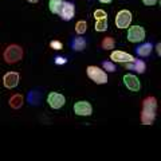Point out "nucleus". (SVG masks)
I'll use <instances>...</instances> for the list:
<instances>
[{"instance_id": "nucleus-1", "label": "nucleus", "mask_w": 161, "mask_h": 161, "mask_svg": "<svg viewBox=\"0 0 161 161\" xmlns=\"http://www.w3.org/2000/svg\"><path fill=\"white\" fill-rule=\"evenodd\" d=\"M157 114V99L153 95L144 98L142 110H141V122L142 125H152Z\"/></svg>"}, {"instance_id": "nucleus-2", "label": "nucleus", "mask_w": 161, "mask_h": 161, "mask_svg": "<svg viewBox=\"0 0 161 161\" xmlns=\"http://www.w3.org/2000/svg\"><path fill=\"white\" fill-rule=\"evenodd\" d=\"M23 57H24L23 47L19 46V44H9L3 51V59L8 64H15L20 62L23 59Z\"/></svg>"}, {"instance_id": "nucleus-3", "label": "nucleus", "mask_w": 161, "mask_h": 161, "mask_svg": "<svg viewBox=\"0 0 161 161\" xmlns=\"http://www.w3.org/2000/svg\"><path fill=\"white\" fill-rule=\"evenodd\" d=\"M86 74L90 80H93L97 85H106L108 83V73L103 69H99L98 66L90 64L86 67Z\"/></svg>"}, {"instance_id": "nucleus-4", "label": "nucleus", "mask_w": 161, "mask_h": 161, "mask_svg": "<svg viewBox=\"0 0 161 161\" xmlns=\"http://www.w3.org/2000/svg\"><path fill=\"white\" fill-rule=\"evenodd\" d=\"M128 40L132 43H141L147 36V31L142 26H129L128 27Z\"/></svg>"}, {"instance_id": "nucleus-5", "label": "nucleus", "mask_w": 161, "mask_h": 161, "mask_svg": "<svg viewBox=\"0 0 161 161\" xmlns=\"http://www.w3.org/2000/svg\"><path fill=\"white\" fill-rule=\"evenodd\" d=\"M132 12L129 9H121V11L117 12L115 15V19H114V23L115 26L121 30H125L128 28L130 24H132Z\"/></svg>"}, {"instance_id": "nucleus-6", "label": "nucleus", "mask_w": 161, "mask_h": 161, "mask_svg": "<svg viewBox=\"0 0 161 161\" xmlns=\"http://www.w3.org/2000/svg\"><path fill=\"white\" fill-rule=\"evenodd\" d=\"M74 113L79 117H90L93 114V106L89 101H77L73 106Z\"/></svg>"}, {"instance_id": "nucleus-7", "label": "nucleus", "mask_w": 161, "mask_h": 161, "mask_svg": "<svg viewBox=\"0 0 161 161\" xmlns=\"http://www.w3.org/2000/svg\"><path fill=\"white\" fill-rule=\"evenodd\" d=\"M47 103L48 106L54 109V110H59L64 106V103H66V98H64L63 94L60 93H57V92H51L48 93L47 95Z\"/></svg>"}, {"instance_id": "nucleus-8", "label": "nucleus", "mask_w": 161, "mask_h": 161, "mask_svg": "<svg viewBox=\"0 0 161 161\" xmlns=\"http://www.w3.org/2000/svg\"><path fill=\"white\" fill-rule=\"evenodd\" d=\"M124 85H125V87H126L128 90H130V92H133V93H137L141 90V82H140V79L137 75H134V74H125L124 75Z\"/></svg>"}, {"instance_id": "nucleus-9", "label": "nucleus", "mask_w": 161, "mask_h": 161, "mask_svg": "<svg viewBox=\"0 0 161 161\" xmlns=\"http://www.w3.org/2000/svg\"><path fill=\"white\" fill-rule=\"evenodd\" d=\"M59 16H60L62 20H64V22H70V20H73V18L75 16V6H74V3L69 2V0H64L62 9H60V12H59Z\"/></svg>"}, {"instance_id": "nucleus-10", "label": "nucleus", "mask_w": 161, "mask_h": 161, "mask_svg": "<svg viewBox=\"0 0 161 161\" xmlns=\"http://www.w3.org/2000/svg\"><path fill=\"white\" fill-rule=\"evenodd\" d=\"M19 80H20V74L16 71H8L3 75V85L8 90L18 87Z\"/></svg>"}, {"instance_id": "nucleus-11", "label": "nucleus", "mask_w": 161, "mask_h": 161, "mask_svg": "<svg viewBox=\"0 0 161 161\" xmlns=\"http://www.w3.org/2000/svg\"><path fill=\"white\" fill-rule=\"evenodd\" d=\"M110 59H112V62H114V63H128V62H132L134 57L132 54L122 51V50H114V51H112V54H110Z\"/></svg>"}, {"instance_id": "nucleus-12", "label": "nucleus", "mask_w": 161, "mask_h": 161, "mask_svg": "<svg viewBox=\"0 0 161 161\" xmlns=\"http://www.w3.org/2000/svg\"><path fill=\"white\" fill-rule=\"evenodd\" d=\"M42 99H43V95H42V92H40L39 89H31L26 95L27 103L30 106H34V108L39 106V105L42 103Z\"/></svg>"}, {"instance_id": "nucleus-13", "label": "nucleus", "mask_w": 161, "mask_h": 161, "mask_svg": "<svg viewBox=\"0 0 161 161\" xmlns=\"http://www.w3.org/2000/svg\"><path fill=\"white\" fill-rule=\"evenodd\" d=\"M69 44H70V48H71L73 51H75V53H82L83 50L87 47L89 42L82 36V35H78V36L71 38V40H70Z\"/></svg>"}, {"instance_id": "nucleus-14", "label": "nucleus", "mask_w": 161, "mask_h": 161, "mask_svg": "<svg viewBox=\"0 0 161 161\" xmlns=\"http://www.w3.org/2000/svg\"><path fill=\"white\" fill-rule=\"evenodd\" d=\"M153 43H150V42H144V43H140L137 47L134 48V53L137 57L140 58H148L152 55L153 53Z\"/></svg>"}, {"instance_id": "nucleus-15", "label": "nucleus", "mask_w": 161, "mask_h": 161, "mask_svg": "<svg viewBox=\"0 0 161 161\" xmlns=\"http://www.w3.org/2000/svg\"><path fill=\"white\" fill-rule=\"evenodd\" d=\"M125 67L126 70H130V71H134L137 74H144L145 70H147V63L144 62L142 59H133L132 62L125 63Z\"/></svg>"}, {"instance_id": "nucleus-16", "label": "nucleus", "mask_w": 161, "mask_h": 161, "mask_svg": "<svg viewBox=\"0 0 161 161\" xmlns=\"http://www.w3.org/2000/svg\"><path fill=\"white\" fill-rule=\"evenodd\" d=\"M8 105L11 106V109H14V110H19V109L24 105V97H23L22 94H19V93H15V94H12L11 97H9V99H8Z\"/></svg>"}, {"instance_id": "nucleus-17", "label": "nucleus", "mask_w": 161, "mask_h": 161, "mask_svg": "<svg viewBox=\"0 0 161 161\" xmlns=\"http://www.w3.org/2000/svg\"><path fill=\"white\" fill-rule=\"evenodd\" d=\"M62 6H63V0H50L48 2L50 12L55 14V15H59L60 9H62Z\"/></svg>"}, {"instance_id": "nucleus-18", "label": "nucleus", "mask_w": 161, "mask_h": 161, "mask_svg": "<svg viewBox=\"0 0 161 161\" xmlns=\"http://www.w3.org/2000/svg\"><path fill=\"white\" fill-rule=\"evenodd\" d=\"M115 47V40L112 36H105L102 40H101V48L102 50H113Z\"/></svg>"}, {"instance_id": "nucleus-19", "label": "nucleus", "mask_w": 161, "mask_h": 161, "mask_svg": "<svg viewBox=\"0 0 161 161\" xmlns=\"http://www.w3.org/2000/svg\"><path fill=\"white\" fill-rule=\"evenodd\" d=\"M95 31L97 32H105L106 30L109 28V22H108V18H103V19H98L95 20Z\"/></svg>"}, {"instance_id": "nucleus-20", "label": "nucleus", "mask_w": 161, "mask_h": 161, "mask_svg": "<svg viewBox=\"0 0 161 161\" xmlns=\"http://www.w3.org/2000/svg\"><path fill=\"white\" fill-rule=\"evenodd\" d=\"M87 31V22L86 20H78L77 24H75V32L78 35H83Z\"/></svg>"}, {"instance_id": "nucleus-21", "label": "nucleus", "mask_w": 161, "mask_h": 161, "mask_svg": "<svg viewBox=\"0 0 161 161\" xmlns=\"http://www.w3.org/2000/svg\"><path fill=\"white\" fill-rule=\"evenodd\" d=\"M102 69L105 70L106 73H114L115 70H117V67H115V63L112 62V60H102Z\"/></svg>"}, {"instance_id": "nucleus-22", "label": "nucleus", "mask_w": 161, "mask_h": 161, "mask_svg": "<svg viewBox=\"0 0 161 161\" xmlns=\"http://www.w3.org/2000/svg\"><path fill=\"white\" fill-rule=\"evenodd\" d=\"M50 47H51L53 50H57V51H59V50L63 48V43L60 42V40H51V42H50Z\"/></svg>"}, {"instance_id": "nucleus-23", "label": "nucleus", "mask_w": 161, "mask_h": 161, "mask_svg": "<svg viewBox=\"0 0 161 161\" xmlns=\"http://www.w3.org/2000/svg\"><path fill=\"white\" fill-rule=\"evenodd\" d=\"M54 63L57 64V66H62V64H66V63H67V58H66V57H60V55H57V57L54 58Z\"/></svg>"}, {"instance_id": "nucleus-24", "label": "nucleus", "mask_w": 161, "mask_h": 161, "mask_svg": "<svg viewBox=\"0 0 161 161\" xmlns=\"http://www.w3.org/2000/svg\"><path fill=\"white\" fill-rule=\"evenodd\" d=\"M103 18H108V14L103 11V9H95L94 11V19L98 20V19H103Z\"/></svg>"}, {"instance_id": "nucleus-25", "label": "nucleus", "mask_w": 161, "mask_h": 161, "mask_svg": "<svg viewBox=\"0 0 161 161\" xmlns=\"http://www.w3.org/2000/svg\"><path fill=\"white\" fill-rule=\"evenodd\" d=\"M141 2H142V4L144 6H147V7H153V6L157 4L158 0H141Z\"/></svg>"}, {"instance_id": "nucleus-26", "label": "nucleus", "mask_w": 161, "mask_h": 161, "mask_svg": "<svg viewBox=\"0 0 161 161\" xmlns=\"http://www.w3.org/2000/svg\"><path fill=\"white\" fill-rule=\"evenodd\" d=\"M156 51H157V55H158V57H160V55H161V43H157V44H156Z\"/></svg>"}, {"instance_id": "nucleus-27", "label": "nucleus", "mask_w": 161, "mask_h": 161, "mask_svg": "<svg viewBox=\"0 0 161 161\" xmlns=\"http://www.w3.org/2000/svg\"><path fill=\"white\" fill-rule=\"evenodd\" d=\"M98 2H99V3H103V4H110V3L113 2V0H98Z\"/></svg>"}, {"instance_id": "nucleus-28", "label": "nucleus", "mask_w": 161, "mask_h": 161, "mask_svg": "<svg viewBox=\"0 0 161 161\" xmlns=\"http://www.w3.org/2000/svg\"><path fill=\"white\" fill-rule=\"evenodd\" d=\"M27 2H28V3H32V4H35V3H38L39 0H27Z\"/></svg>"}]
</instances>
